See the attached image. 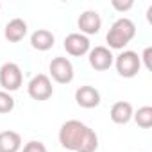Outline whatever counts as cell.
Listing matches in <instances>:
<instances>
[{"label": "cell", "instance_id": "1", "mask_svg": "<svg viewBox=\"0 0 152 152\" xmlns=\"http://www.w3.org/2000/svg\"><path fill=\"white\" fill-rule=\"evenodd\" d=\"M59 143L72 152H95L99 148V136L81 120H66L59 129Z\"/></svg>", "mask_w": 152, "mask_h": 152}, {"label": "cell", "instance_id": "2", "mask_svg": "<svg viewBox=\"0 0 152 152\" xmlns=\"http://www.w3.org/2000/svg\"><path fill=\"white\" fill-rule=\"evenodd\" d=\"M136 36V25L131 18H118L116 22H113V25L109 27L107 34H106V41H107V48L109 50H124V47H127Z\"/></svg>", "mask_w": 152, "mask_h": 152}, {"label": "cell", "instance_id": "3", "mask_svg": "<svg viewBox=\"0 0 152 152\" xmlns=\"http://www.w3.org/2000/svg\"><path fill=\"white\" fill-rule=\"evenodd\" d=\"M116 66V72L120 77H125V79H132L140 73L141 70V61H140V56L134 52V50H122L116 57H115V63Z\"/></svg>", "mask_w": 152, "mask_h": 152}, {"label": "cell", "instance_id": "4", "mask_svg": "<svg viewBox=\"0 0 152 152\" xmlns=\"http://www.w3.org/2000/svg\"><path fill=\"white\" fill-rule=\"evenodd\" d=\"M22 84H23V73L16 63L9 61L0 66V86H2L4 91L7 93L16 91L22 88Z\"/></svg>", "mask_w": 152, "mask_h": 152}, {"label": "cell", "instance_id": "5", "mask_svg": "<svg viewBox=\"0 0 152 152\" xmlns=\"http://www.w3.org/2000/svg\"><path fill=\"white\" fill-rule=\"evenodd\" d=\"M27 93L32 100H38V102H45L48 100L52 95H54V86H52V81L48 75L45 73H38L29 81L27 84Z\"/></svg>", "mask_w": 152, "mask_h": 152}, {"label": "cell", "instance_id": "6", "mask_svg": "<svg viewBox=\"0 0 152 152\" xmlns=\"http://www.w3.org/2000/svg\"><path fill=\"white\" fill-rule=\"evenodd\" d=\"M48 72L50 77L57 83V84H70L73 81V64L68 57H54L48 64Z\"/></svg>", "mask_w": 152, "mask_h": 152}, {"label": "cell", "instance_id": "7", "mask_svg": "<svg viewBox=\"0 0 152 152\" xmlns=\"http://www.w3.org/2000/svg\"><path fill=\"white\" fill-rule=\"evenodd\" d=\"M63 47H64L66 54H70L73 57H81V56H86L90 52L91 43H90V38L81 34V32H70L64 38Z\"/></svg>", "mask_w": 152, "mask_h": 152}, {"label": "cell", "instance_id": "8", "mask_svg": "<svg viewBox=\"0 0 152 152\" xmlns=\"http://www.w3.org/2000/svg\"><path fill=\"white\" fill-rule=\"evenodd\" d=\"M88 61H90V66L97 72H106L113 66L115 63V56L113 52L107 48V47H95V48H90L88 52Z\"/></svg>", "mask_w": 152, "mask_h": 152}, {"label": "cell", "instance_id": "9", "mask_svg": "<svg viewBox=\"0 0 152 152\" xmlns=\"http://www.w3.org/2000/svg\"><path fill=\"white\" fill-rule=\"evenodd\" d=\"M77 27L81 29V34H84V36L99 34V31L102 27V18L95 9H86L81 13L79 20H77Z\"/></svg>", "mask_w": 152, "mask_h": 152}, {"label": "cell", "instance_id": "10", "mask_svg": "<svg viewBox=\"0 0 152 152\" xmlns=\"http://www.w3.org/2000/svg\"><path fill=\"white\" fill-rule=\"evenodd\" d=\"M75 102H77L79 107L93 109L100 104V93L93 86H81L75 90Z\"/></svg>", "mask_w": 152, "mask_h": 152}, {"label": "cell", "instance_id": "11", "mask_svg": "<svg viewBox=\"0 0 152 152\" xmlns=\"http://www.w3.org/2000/svg\"><path fill=\"white\" fill-rule=\"evenodd\" d=\"M27 22L23 18H13L6 23V29H4V38L9 41V43H18L22 41L25 36H27Z\"/></svg>", "mask_w": 152, "mask_h": 152}, {"label": "cell", "instance_id": "12", "mask_svg": "<svg viewBox=\"0 0 152 152\" xmlns=\"http://www.w3.org/2000/svg\"><path fill=\"white\" fill-rule=\"evenodd\" d=\"M132 113H134V109H132L131 102H127V100H118V102H115V104L111 106L109 116H111L113 124H116V125H125V124H129V122L132 120Z\"/></svg>", "mask_w": 152, "mask_h": 152}, {"label": "cell", "instance_id": "13", "mask_svg": "<svg viewBox=\"0 0 152 152\" xmlns=\"http://www.w3.org/2000/svg\"><path fill=\"white\" fill-rule=\"evenodd\" d=\"M54 43H56V36L48 29H38L31 34V45L34 50L47 52L54 47Z\"/></svg>", "mask_w": 152, "mask_h": 152}, {"label": "cell", "instance_id": "14", "mask_svg": "<svg viewBox=\"0 0 152 152\" xmlns=\"http://www.w3.org/2000/svg\"><path fill=\"white\" fill-rule=\"evenodd\" d=\"M22 148V136L16 131L0 132V152H18Z\"/></svg>", "mask_w": 152, "mask_h": 152}, {"label": "cell", "instance_id": "15", "mask_svg": "<svg viewBox=\"0 0 152 152\" xmlns=\"http://www.w3.org/2000/svg\"><path fill=\"white\" fill-rule=\"evenodd\" d=\"M132 120L138 124V127H141V129H150V127H152V107H150V106L140 107L136 113H132Z\"/></svg>", "mask_w": 152, "mask_h": 152}, {"label": "cell", "instance_id": "16", "mask_svg": "<svg viewBox=\"0 0 152 152\" xmlns=\"http://www.w3.org/2000/svg\"><path fill=\"white\" fill-rule=\"evenodd\" d=\"M15 109V99L11 97V93L0 90V115H7Z\"/></svg>", "mask_w": 152, "mask_h": 152}, {"label": "cell", "instance_id": "17", "mask_svg": "<svg viewBox=\"0 0 152 152\" xmlns=\"http://www.w3.org/2000/svg\"><path fill=\"white\" fill-rule=\"evenodd\" d=\"M22 152H48V150H47V147H45L43 141L32 140V141H29V143L23 145V150Z\"/></svg>", "mask_w": 152, "mask_h": 152}, {"label": "cell", "instance_id": "18", "mask_svg": "<svg viewBox=\"0 0 152 152\" xmlns=\"http://www.w3.org/2000/svg\"><path fill=\"white\" fill-rule=\"evenodd\" d=\"M140 61L141 64H145L147 70H152V47H145L143 54L140 56Z\"/></svg>", "mask_w": 152, "mask_h": 152}, {"label": "cell", "instance_id": "19", "mask_svg": "<svg viewBox=\"0 0 152 152\" xmlns=\"http://www.w3.org/2000/svg\"><path fill=\"white\" fill-rule=\"evenodd\" d=\"M111 6H113V9H116L118 13H125V11L132 9L134 2H132V0H127V2H120V0H113V2H111Z\"/></svg>", "mask_w": 152, "mask_h": 152}, {"label": "cell", "instance_id": "20", "mask_svg": "<svg viewBox=\"0 0 152 152\" xmlns=\"http://www.w3.org/2000/svg\"><path fill=\"white\" fill-rule=\"evenodd\" d=\"M0 7H2V4H0Z\"/></svg>", "mask_w": 152, "mask_h": 152}]
</instances>
